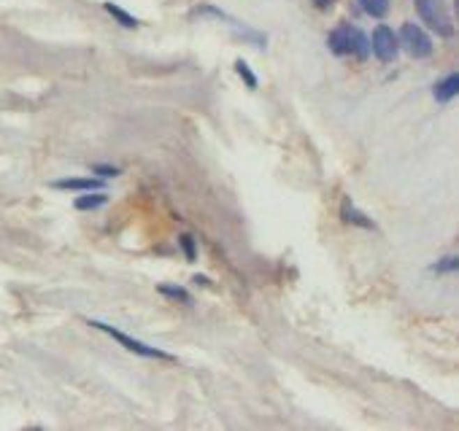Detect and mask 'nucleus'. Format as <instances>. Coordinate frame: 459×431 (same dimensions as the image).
I'll return each instance as SVG.
<instances>
[{"label": "nucleus", "mask_w": 459, "mask_h": 431, "mask_svg": "<svg viewBox=\"0 0 459 431\" xmlns=\"http://www.w3.org/2000/svg\"><path fill=\"white\" fill-rule=\"evenodd\" d=\"M160 294L163 297H170V299H179V302H184V305H192V297H189V291L179 286H160Z\"/></svg>", "instance_id": "f8f14e48"}, {"label": "nucleus", "mask_w": 459, "mask_h": 431, "mask_svg": "<svg viewBox=\"0 0 459 431\" xmlns=\"http://www.w3.org/2000/svg\"><path fill=\"white\" fill-rule=\"evenodd\" d=\"M457 256H446V259H443V262H440V265H435V272H454V269H457Z\"/></svg>", "instance_id": "2eb2a0df"}, {"label": "nucleus", "mask_w": 459, "mask_h": 431, "mask_svg": "<svg viewBox=\"0 0 459 431\" xmlns=\"http://www.w3.org/2000/svg\"><path fill=\"white\" fill-rule=\"evenodd\" d=\"M340 216H343V221H349V224H356V226H365V229H373V221L365 216V213H359L354 205H352V200H343V207H340Z\"/></svg>", "instance_id": "0eeeda50"}, {"label": "nucleus", "mask_w": 459, "mask_h": 431, "mask_svg": "<svg viewBox=\"0 0 459 431\" xmlns=\"http://www.w3.org/2000/svg\"><path fill=\"white\" fill-rule=\"evenodd\" d=\"M89 327L100 329V331H105L108 337H114L119 345H125L130 353H138V356H146V359H170L165 350H157L151 348V345H146V343H141V340H133V337H127L125 331H119V329L108 327V324H103V321H86Z\"/></svg>", "instance_id": "20e7f679"}, {"label": "nucleus", "mask_w": 459, "mask_h": 431, "mask_svg": "<svg viewBox=\"0 0 459 431\" xmlns=\"http://www.w3.org/2000/svg\"><path fill=\"white\" fill-rule=\"evenodd\" d=\"M400 46L414 57V60H427L430 54H432V41H430V36L414 24V22H408V24H402V30H400Z\"/></svg>", "instance_id": "7ed1b4c3"}, {"label": "nucleus", "mask_w": 459, "mask_h": 431, "mask_svg": "<svg viewBox=\"0 0 459 431\" xmlns=\"http://www.w3.org/2000/svg\"><path fill=\"white\" fill-rule=\"evenodd\" d=\"M103 8L111 14V17H114V19L119 22L122 27H138V19H135V17H130L125 8H119L116 3H103Z\"/></svg>", "instance_id": "1a4fd4ad"}, {"label": "nucleus", "mask_w": 459, "mask_h": 431, "mask_svg": "<svg viewBox=\"0 0 459 431\" xmlns=\"http://www.w3.org/2000/svg\"><path fill=\"white\" fill-rule=\"evenodd\" d=\"M416 11L419 17L424 19V24L430 30H435L438 36H443V38L454 36V24H451V17H449L443 0H416Z\"/></svg>", "instance_id": "f03ea898"}, {"label": "nucleus", "mask_w": 459, "mask_h": 431, "mask_svg": "<svg viewBox=\"0 0 459 431\" xmlns=\"http://www.w3.org/2000/svg\"><path fill=\"white\" fill-rule=\"evenodd\" d=\"M105 203H108V194H103V191H95V194L79 197V200H76V207H79V210H95V207H103Z\"/></svg>", "instance_id": "9d476101"}, {"label": "nucleus", "mask_w": 459, "mask_h": 431, "mask_svg": "<svg viewBox=\"0 0 459 431\" xmlns=\"http://www.w3.org/2000/svg\"><path fill=\"white\" fill-rule=\"evenodd\" d=\"M330 49H333L338 57H346V54H354V57H368V52H370V43L368 38L352 27V24H340V27H335L333 33H330Z\"/></svg>", "instance_id": "f257e3e1"}, {"label": "nucleus", "mask_w": 459, "mask_h": 431, "mask_svg": "<svg viewBox=\"0 0 459 431\" xmlns=\"http://www.w3.org/2000/svg\"><path fill=\"white\" fill-rule=\"evenodd\" d=\"M235 70H238V76L246 81V86H249V89H257V76L251 73V68L246 65V62L238 60V62H235Z\"/></svg>", "instance_id": "ddd939ff"}, {"label": "nucleus", "mask_w": 459, "mask_h": 431, "mask_svg": "<svg viewBox=\"0 0 459 431\" xmlns=\"http://www.w3.org/2000/svg\"><path fill=\"white\" fill-rule=\"evenodd\" d=\"M359 6H362V11L365 14H370V17H386V11H389V0H359Z\"/></svg>", "instance_id": "9b49d317"}, {"label": "nucleus", "mask_w": 459, "mask_h": 431, "mask_svg": "<svg viewBox=\"0 0 459 431\" xmlns=\"http://www.w3.org/2000/svg\"><path fill=\"white\" fill-rule=\"evenodd\" d=\"M54 189H79V191H98L100 181L98 178H63L54 181Z\"/></svg>", "instance_id": "6e6552de"}, {"label": "nucleus", "mask_w": 459, "mask_h": 431, "mask_svg": "<svg viewBox=\"0 0 459 431\" xmlns=\"http://www.w3.org/2000/svg\"><path fill=\"white\" fill-rule=\"evenodd\" d=\"M316 6H319L322 11H330V8L335 6V0H316Z\"/></svg>", "instance_id": "f3484780"}, {"label": "nucleus", "mask_w": 459, "mask_h": 431, "mask_svg": "<svg viewBox=\"0 0 459 431\" xmlns=\"http://www.w3.org/2000/svg\"><path fill=\"white\" fill-rule=\"evenodd\" d=\"M370 46H373V54L381 62H392L397 57V52H400V41H397V36L392 33V27H386V24H378L376 30H373Z\"/></svg>", "instance_id": "39448f33"}, {"label": "nucleus", "mask_w": 459, "mask_h": 431, "mask_svg": "<svg viewBox=\"0 0 459 431\" xmlns=\"http://www.w3.org/2000/svg\"><path fill=\"white\" fill-rule=\"evenodd\" d=\"M195 283H200V286H209V278H203V275L197 278V275H195Z\"/></svg>", "instance_id": "a211bd4d"}, {"label": "nucleus", "mask_w": 459, "mask_h": 431, "mask_svg": "<svg viewBox=\"0 0 459 431\" xmlns=\"http://www.w3.org/2000/svg\"><path fill=\"white\" fill-rule=\"evenodd\" d=\"M179 243H181V248H184V256H187V262H195V259H197V251H195V237L184 232V235L179 237Z\"/></svg>", "instance_id": "4468645a"}, {"label": "nucleus", "mask_w": 459, "mask_h": 431, "mask_svg": "<svg viewBox=\"0 0 459 431\" xmlns=\"http://www.w3.org/2000/svg\"><path fill=\"white\" fill-rule=\"evenodd\" d=\"M92 173H95V175H103V178H111V175H119V167H111V164H95Z\"/></svg>", "instance_id": "dca6fc26"}, {"label": "nucleus", "mask_w": 459, "mask_h": 431, "mask_svg": "<svg viewBox=\"0 0 459 431\" xmlns=\"http://www.w3.org/2000/svg\"><path fill=\"white\" fill-rule=\"evenodd\" d=\"M457 92H459V73L446 76V79H443L440 84H435V89H432V95H435V100H438V103H449Z\"/></svg>", "instance_id": "423d86ee"}]
</instances>
